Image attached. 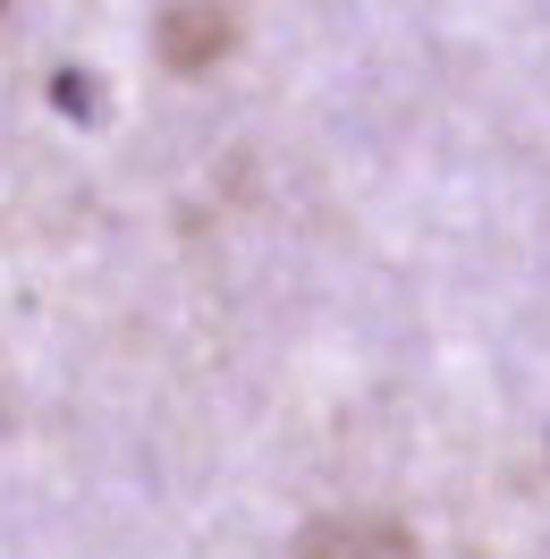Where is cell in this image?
<instances>
[{
	"mask_svg": "<svg viewBox=\"0 0 550 559\" xmlns=\"http://www.w3.org/2000/svg\"><path fill=\"white\" fill-rule=\"evenodd\" d=\"M238 0H170L162 17H153V51L170 60L178 76H204L220 69L229 51H238Z\"/></svg>",
	"mask_w": 550,
	"mask_h": 559,
	"instance_id": "cell-1",
	"label": "cell"
},
{
	"mask_svg": "<svg viewBox=\"0 0 550 559\" xmlns=\"http://www.w3.org/2000/svg\"><path fill=\"white\" fill-rule=\"evenodd\" d=\"M297 559H423V543L381 509H331L297 534Z\"/></svg>",
	"mask_w": 550,
	"mask_h": 559,
	"instance_id": "cell-2",
	"label": "cell"
},
{
	"mask_svg": "<svg viewBox=\"0 0 550 559\" xmlns=\"http://www.w3.org/2000/svg\"><path fill=\"white\" fill-rule=\"evenodd\" d=\"M9 416H17V399H9V373H0V432H9Z\"/></svg>",
	"mask_w": 550,
	"mask_h": 559,
	"instance_id": "cell-3",
	"label": "cell"
},
{
	"mask_svg": "<svg viewBox=\"0 0 550 559\" xmlns=\"http://www.w3.org/2000/svg\"><path fill=\"white\" fill-rule=\"evenodd\" d=\"M9 9H17V0H0V17H9Z\"/></svg>",
	"mask_w": 550,
	"mask_h": 559,
	"instance_id": "cell-4",
	"label": "cell"
}]
</instances>
